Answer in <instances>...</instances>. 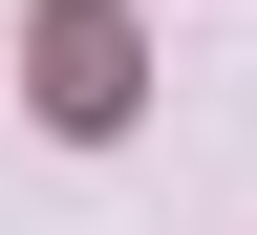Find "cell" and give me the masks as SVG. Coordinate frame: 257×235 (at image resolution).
Segmentation results:
<instances>
[{
	"label": "cell",
	"mask_w": 257,
	"mask_h": 235,
	"mask_svg": "<svg viewBox=\"0 0 257 235\" xmlns=\"http://www.w3.org/2000/svg\"><path fill=\"white\" fill-rule=\"evenodd\" d=\"M43 128H128V0H43Z\"/></svg>",
	"instance_id": "cell-1"
}]
</instances>
